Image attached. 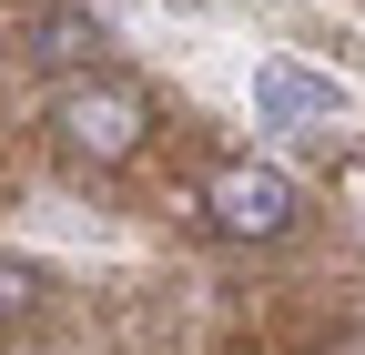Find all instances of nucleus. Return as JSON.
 Here are the masks:
<instances>
[{
  "instance_id": "obj_1",
  "label": "nucleus",
  "mask_w": 365,
  "mask_h": 355,
  "mask_svg": "<svg viewBox=\"0 0 365 355\" xmlns=\"http://www.w3.org/2000/svg\"><path fill=\"white\" fill-rule=\"evenodd\" d=\"M51 132H61V153H71V163H132V153H143V132H153V102L132 92V81L91 71V81H61Z\"/></svg>"
},
{
  "instance_id": "obj_2",
  "label": "nucleus",
  "mask_w": 365,
  "mask_h": 355,
  "mask_svg": "<svg viewBox=\"0 0 365 355\" xmlns=\"http://www.w3.org/2000/svg\"><path fill=\"white\" fill-rule=\"evenodd\" d=\"M203 213H213L234 244H274V234H294L304 193H294L274 163H223V173H213V193H203Z\"/></svg>"
},
{
  "instance_id": "obj_3",
  "label": "nucleus",
  "mask_w": 365,
  "mask_h": 355,
  "mask_svg": "<svg viewBox=\"0 0 365 355\" xmlns=\"http://www.w3.org/2000/svg\"><path fill=\"white\" fill-rule=\"evenodd\" d=\"M21 41H31V61H51V71L102 61V21H91V11H31V21H21Z\"/></svg>"
},
{
  "instance_id": "obj_4",
  "label": "nucleus",
  "mask_w": 365,
  "mask_h": 355,
  "mask_svg": "<svg viewBox=\"0 0 365 355\" xmlns=\"http://www.w3.org/2000/svg\"><path fill=\"white\" fill-rule=\"evenodd\" d=\"M31 304H41V274H31V264H11V254H0V325H21Z\"/></svg>"
}]
</instances>
